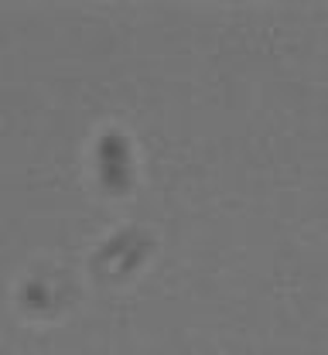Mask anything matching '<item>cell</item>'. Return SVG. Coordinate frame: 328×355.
Masks as SVG:
<instances>
[{
    "instance_id": "obj_1",
    "label": "cell",
    "mask_w": 328,
    "mask_h": 355,
    "mask_svg": "<svg viewBox=\"0 0 328 355\" xmlns=\"http://www.w3.org/2000/svg\"><path fill=\"white\" fill-rule=\"evenodd\" d=\"M99 175L110 191H123L130 184V150H127L123 137L106 133L99 140Z\"/></svg>"
}]
</instances>
